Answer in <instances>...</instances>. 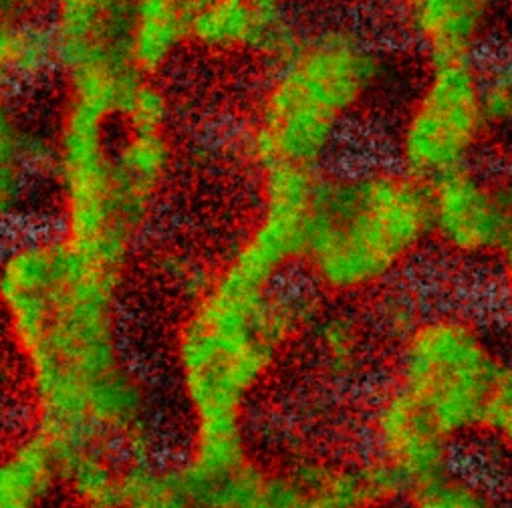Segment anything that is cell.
Masks as SVG:
<instances>
[{"label": "cell", "instance_id": "22", "mask_svg": "<svg viewBox=\"0 0 512 508\" xmlns=\"http://www.w3.org/2000/svg\"><path fill=\"white\" fill-rule=\"evenodd\" d=\"M59 0H0V9L17 19H33L43 13H53Z\"/></svg>", "mask_w": 512, "mask_h": 508}, {"label": "cell", "instance_id": "1", "mask_svg": "<svg viewBox=\"0 0 512 508\" xmlns=\"http://www.w3.org/2000/svg\"><path fill=\"white\" fill-rule=\"evenodd\" d=\"M283 273L242 246L182 329L178 359L194 436H240L242 410L295 325Z\"/></svg>", "mask_w": 512, "mask_h": 508}, {"label": "cell", "instance_id": "23", "mask_svg": "<svg viewBox=\"0 0 512 508\" xmlns=\"http://www.w3.org/2000/svg\"><path fill=\"white\" fill-rule=\"evenodd\" d=\"M508 188H510V194H512V182H510V184H508Z\"/></svg>", "mask_w": 512, "mask_h": 508}, {"label": "cell", "instance_id": "12", "mask_svg": "<svg viewBox=\"0 0 512 508\" xmlns=\"http://www.w3.org/2000/svg\"><path fill=\"white\" fill-rule=\"evenodd\" d=\"M59 468L47 440L37 434L0 462V508H27L41 502Z\"/></svg>", "mask_w": 512, "mask_h": 508}, {"label": "cell", "instance_id": "15", "mask_svg": "<svg viewBox=\"0 0 512 508\" xmlns=\"http://www.w3.org/2000/svg\"><path fill=\"white\" fill-rule=\"evenodd\" d=\"M476 69L490 132H512V51L490 53Z\"/></svg>", "mask_w": 512, "mask_h": 508}, {"label": "cell", "instance_id": "16", "mask_svg": "<svg viewBox=\"0 0 512 508\" xmlns=\"http://www.w3.org/2000/svg\"><path fill=\"white\" fill-rule=\"evenodd\" d=\"M406 500L418 508H480L490 506V496L474 478L452 466L414 486Z\"/></svg>", "mask_w": 512, "mask_h": 508}, {"label": "cell", "instance_id": "9", "mask_svg": "<svg viewBox=\"0 0 512 508\" xmlns=\"http://www.w3.org/2000/svg\"><path fill=\"white\" fill-rule=\"evenodd\" d=\"M502 0H396L404 37L430 61H474Z\"/></svg>", "mask_w": 512, "mask_h": 508}, {"label": "cell", "instance_id": "18", "mask_svg": "<svg viewBox=\"0 0 512 508\" xmlns=\"http://www.w3.org/2000/svg\"><path fill=\"white\" fill-rule=\"evenodd\" d=\"M119 117L127 132H164L170 117V103L164 91L148 77H142L127 95Z\"/></svg>", "mask_w": 512, "mask_h": 508}, {"label": "cell", "instance_id": "4", "mask_svg": "<svg viewBox=\"0 0 512 508\" xmlns=\"http://www.w3.org/2000/svg\"><path fill=\"white\" fill-rule=\"evenodd\" d=\"M506 365L474 321L436 313L404 335L392 386L458 442L486 432Z\"/></svg>", "mask_w": 512, "mask_h": 508}, {"label": "cell", "instance_id": "8", "mask_svg": "<svg viewBox=\"0 0 512 508\" xmlns=\"http://www.w3.org/2000/svg\"><path fill=\"white\" fill-rule=\"evenodd\" d=\"M190 43L279 61L297 41L283 0H190Z\"/></svg>", "mask_w": 512, "mask_h": 508}, {"label": "cell", "instance_id": "10", "mask_svg": "<svg viewBox=\"0 0 512 508\" xmlns=\"http://www.w3.org/2000/svg\"><path fill=\"white\" fill-rule=\"evenodd\" d=\"M190 0H140L127 29V59L142 77L160 73L190 41Z\"/></svg>", "mask_w": 512, "mask_h": 508}, {"label": "cell", "instance_id": "7", "mask_svg": "<svg viewBox=\"0 0 512 508\" xmlns=\"http://www.w3.org/2000/svg\"><path fill=\"white\" fill-rule=\"evenodd\" d=\"M450 440L404 392H383L369 412V460L402 488L404 500L420 482L452 466Z\"/></svg>", "mask_w": 512, "mask_h": 508}, {"label": "cell", "instance_id": "14", "mask_svg": "<svg viewBox=\"0 0 512 508\" xmlns=\"http://www.w3.org/2000/svg\"><path fill=\"white\" fill-rule=\"evenodd\" d=\"M119 504L123 506H188L180 470L160 472L150 466H136L119 476Z\"/></svg>", "mask_w": 512, "mask_h": 508}, {"label": "cell", "instance_id": "3", "mask_svg": "<svg viewBox=\"0 0 512 508\" xmlns=\"http://www.w3.org/2000/svg\"><path fill=\"white\" fill-rule=\"evenodd\" d=\"M430 240L428 184L398 164L321 176L303 265L337 297L394 279Z\"/></svg>", "mask_w": 512, "mask_h": 508}, {"label": "cell", "instance_id": "6", "mask_svg": "<svg viewBox=\"0 0 512 508\" xmlns=\"http://www.w3.org/2000/svg\"><path fill=\"white\" fill-rule=\"evenodd\" d=\"M430 240L452 257H494L512 222V194L472 166L428 184Z\"/></svg>", "mask_w": 512, "mask_h": 508}, {"label": "cell", "instance_id": "19", "mask_svg": "<svg viewBox=\"0 0 512 508\" xmlns=\"http://www.w3.org/2000/svg\"><path fill=\"white\" fill-rule=\"evenodd\" d=\"M486 432L494 434L512 452V365H506L500 379Z\"/></svg>", "mask_w": 512, "mask_h": 508}, {"label": "cell", "instance_id": "2", "mask_svg": "<svg viewBox=\"0 0 512 508\" xmlns=\"http://www.w3.org/2000/svg\"><path fill=\"white\" fill-rule=\"evenodd\" d=\"M248 134V152L271 166L321 168L351 117L373 97L386 75L379 45L351 25L299 33L275 61Z\"/></svg>", "mask_w": 512, "mask_h": 508}, {"label": "cell", "instance_id": "11", "mask_svg": "<svg viewBox=\"0 0 512 508\" xmlns=\"http://www.w3.org/2000/svg\"><path fill=\"white\" fill-rule=\"evenodd\" d=\"M170 144L164 132H130L111 156L113 192L123 218L132 226L170 164Z\"/></svg>", "mask_w": 512, "mask_h": 508}, {"label": "cell", "instance_id": "13", "mask_svg": "<svg viewBox=\"0 0 512 508\" xmlns=\"http://www.w3.org/2000/svg\"><path fill=\"white\" fill-rule=\"evenodd\" d=\"M87 412L97 434H127L144 412L142 388L117 365L87 386Z\"/></svg>", "mask_w": 512, "mask_h": 508}, {"label": "cell", "instance_id": "17", "mask_svg": "<svg viewBox=\"0 0 512 508\" xmlns=\"http://www.w3.org/2000/svg\"><path fill=\"white\" fill-rule=\"evenodd\" d=\"M69 482L77 498L89 506H119V476L95 454V450L79 456L61 476Z\"/></svg>", "mask_w": 512, "mask_h": 508}, {"label": "cell", "instance_id": "21", "mask_svg": "<svg viewBox=\"0 0 512 508\" xmlns=\"http://www.w3.org/2000/svg\"><path fill=\"white\" fill-rule=\"evenodd\" d=\"M21 176H19V164L0 162V220H3L15 206V200L19 196Z\"/></svg>", "mask_w": 512, "mask_h": 508}, {"label": "cell", "instance_id": "5", "mask_svg": "<svg viewBox=\"0 0 512 508\" xmlns=\"http://www.w3.org/2000/svg\"><path fill=\"white\" fill-rule=\"evenodd\" d=\"M488 134L476 59L436 61L400 119L394 164L432 184L472 166Z\"/></svg>", "mask_w": 512, "mask_h": 508}, {"label": "cell", "instance_id": "20", "mask_svg": "<svg viewBox=\"0 0 512 508\" xmlns=\"http://www.w3.org/2000/svg\"><path fill=\"white\" fill-rule=\"evenodd\" d=\"M498 259V281H500V295L504 301L506 311L512 317V222L508 226V232L494 254Z\"/></svg>", "mask_w": 512, "mask_h": 508}]
</instances>
